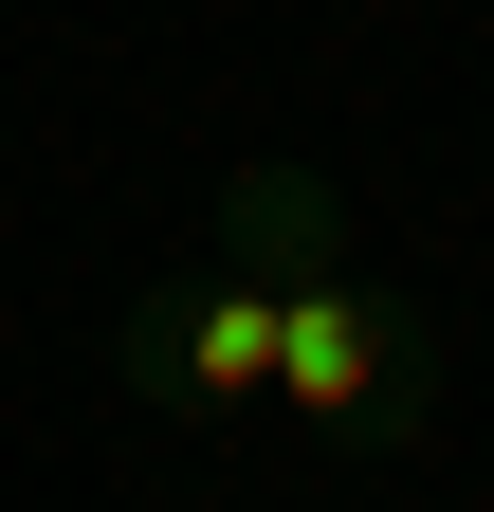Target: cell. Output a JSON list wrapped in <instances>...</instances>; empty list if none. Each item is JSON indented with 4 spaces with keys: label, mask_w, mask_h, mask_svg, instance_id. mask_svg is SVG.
Segmentation results:
<instances>
[{
    "label": "cell",
    "mask_w": 494,
    "mask_h": 512,
    "mask_svg": "<svg viewBox=\"0 0 494 512\" xmlns=\"http://www.w3.org/2000/svg\"><path fill=\"white\" fill-rule=\"evenodd\" d=\"M275 403L330 421L348 458H421V421H440V330L330 238L312 275H275Z\"/></svg>",
    "instance_id": "cell-1"
},
{
    "label": "cell",
    "mask_w": 494,
    "mask_h": 512,
    "mask_svg": "<svg viewBox=\"0 0 494 512\" xmlns=\"http://www.w3.org/2000/svg\"><path fill=\"white\" fill-rule=\"evenodd\" d=\"M129 384L165 421H238L275 384V293L238 275V256H202V275H165L147 311H129Z\"/></svg>",
    "instance_id": "cell-2"
}]
</instances>
